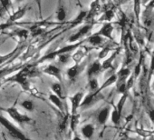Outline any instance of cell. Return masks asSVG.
I'll use <instances>...</instances> for the list:
<instances>
[{"label": "cell", "instance_id": "6da1fadb", "mask_svg": "<svg viewBox=\"0 0 154 140\" xmlns=\"http://www.w3.org/2000/svg\"><path fill=\"white\" fill-rule=\"evenodd\" d=\"M85 43V39H83L81 41H78V42H75V43H69L68 45L63 46V47H60L56 50H54L50 53H47L46 55L43 56L42 57H40L35 63V65H38L45 61H49V60H53L54 58H56L59 55L61 54H64V53H72L73 52V50L76 48V47H78L80 45H83Z\"/></svg>", "mask_w": 154, "mask_h": 140}, {"label": "cell", "instance_id": "7a4b0ae2", "mask_svg": "<svg viewBox=\"0 0 154 140\" xmlns=\"http://www.w3.org/2000/svg\"><path fill=\"white\" fill-rule=\"evenodd\" d=\"M0 125H1L8 131V133L14 138L20 139V140L28 138L19 127H17L14 123H12L10 120H8L7 117H5L2 115H0Z\"/></svg>", "mask_w": 154, "mask_h": 140}, {"label": "cell", "instance_id": "3957f363", "mask_svg": "<svg viewBox=\"0 0 154 140\" xmlns=\"http://www.w3.org/2000/svg\"><path fill=\"white\" fill-rule=\"evenodd\" d=\"M0 110H3L6 113H8L9 115V116L19 125L27 124L32 121V118L29 116H27L24 113H21L15 106L9 107H2V108L0 107Z\"/></svg>", "mask_w": 154, "mask_h": 140}, {"label": "cell", "instance_id": "277c9868", "mask_svg": "<svg viewBox=\"0 0 154 140\" xmlns=\"http://www.w3.org/2000/svg\"><path fill=\"white\" fill-rule=\"evenodd\" d=\"M95 21L94 22H85V24L80 27L78 29V31H76L75 33H73L72 36L69 37L68 39V43H75V42H78L83 40L85 37H87L90 32L92 31L94 26Z\"/></svg>", "mask_w": 154, "mask_h": 140}, {"label": "cell", "instance_id": "5b68a950", "mask_svg": "<svg viewBox=\"0 0 154 140\" xmlns=\"http://www.w3.org/2000/svg\"><path fill=\"white\" fill-rule=\"evenodd\" d=\"M87 65V60L86 61H82L81 63L74 64L72 66H70L66 70V76L69 81H74L78 76L84 71L85 66Z\"/></svg>", "mask_w": 154, "mask_h": 140}, {"label": "cell", "instance_id": "8992f818", "mask_svg": "<svg viewBox=\"0 0 154 140\" xmlns=\"http://www.w3.org/2000/svg\"><path fill=\"white\" fill-rule=\"evenodd\" d=\"M100 1L101 0H94L91 3L90 8L87 10L85 22H94L95 18L102 12V5Z\"/></svg>", "mask_w": 154, "mask_h": 140}, {"label": "cell", "instance_id": "52a82bcc", "mask_svg": "<svg viewBox=\"0 0 154 140\" xmlns=\"http://www.w3.org/2000/svg\"><path fill=\"white\" fill-rule=\"evenodd\" d=\"M90 50H92V47L84 46V44L80 45L78 47H76L73 50V53L72 54V59L74 62V64L81 63L86 57Z\"/></svg>", "mask_w": 154, "mask_h": 140}, {"label": "cell", "instance_id": "ba28073f", "mask_svg": "<svg viewBox=\"0 0 154 140\" xmlns=\"http://www.w3.org/2000/svg\"><path fill=\"white\" fill-rule=\"evenodd\" d=\"M84 97H85L84 91L76 92L74 95H72L69 97V101L71 104V115L78 113V109L80 108V106H81V103H82Z\"/></svg>", "mask_w": 154, "mask_h": 140}, {"label": "cell", "instance_id": "9c48e42d", "mask_svg": "<svg viewBox=\"0 0 154 140\" xmlns=\"http://www.w3.org/2000/svg\"><path fill=\"white\" fill-rule=\"evenodd\" d=\"M101 93L102 92H100L98 90H95V91H91L86 96L85 95V97H84V99H83V101L81 103L80 107L86 108V107H89L92 105H94L95 102H97L98 100H100L102 98Z\"/></svg>", "mask_w": 154, "mask_h": 140}, {"label": "cell", "instance_id": "30bf717a", "mask_svg": "<svg viewBox=\"0 0 154 140\" xmlns=\"http://www.w3.org/2000/svg\"><path fill=\"white\" fill-rule=\"evenodd\" d=\"M43 74H45L47 76L53 77L55 79H57L59 82H63V74L62 70L56 66L55 65H47L42 69Z\"/></svg>", "mask_w": 154, "mask_h": 140}, {"label": "cell", "instance_id": "8fae6325", "mask_svg": "<svg viewBox=\"0 0 154 140\" xmlns=\"http://www.w3.org/2000/svg\"><path fill=\"white\" fill-rule=\"evenodd\" d=\"M27 8H28L27 6H25V7L19 8L17 11H14V12L10 13L7 22L14 24V25L17 26L18 24V21L21 20L26 16V14L27 12Z\"/></svg>", "mask_w": 154, "mask_h": 140}, {"label": "cell", "instance_id": "7c38bea8", "mask_svg": "<svg viewBox=\"0 0 154 140\" xmlns=\"http://www.w3.org/2000/svg\"><path fill=\"white\" fill-rule=\"evenodd\" d=\"M67 12L63 4V0H57V8L55 10V19L59 24H64Z\"/></svg>", "mask_w": 154, "mask_h": 140}, {"label": "cell", "instance_id": "4fadbf2b", "mask_svg": "<svg viewBox=\"0 0 154 140\" xmlns=\"http://www.w3.org/2000/svg\"><path fill=\"white\" fill-rule=\"evenodd\" d=\"M113 29H114L113 25L111 22H104L103 27L100 28V30L98 32H96V34L102 36L104 38H107V39H110V40H113V37H112Z\"/></svg>", "mask_w": 154, "mask_h": 140}, {"label": "cell", "instance_id": "5bb4252c", "mask_svg": "<svg viewBox=\"0 0 154 140\" xmlns=\"http://www.w3.org/2000/svg\"><path fill=\"white\" fill-rule=\"evenodd\" d=\"M102 71H103L102 67V63L99 59H97L89 65L87 69V78H90L97 77Z\"/></svg>", "mask_w": 154, "mask_h": 140}, {"label": "cell", "instance_id": "9a60e30c", "mask_svg": "<svg viewBox=\"0 0 154 140\" xmlns=\"http://www.w3.org/2000/svg\"><path fill=\"white\" fill-rule=\"evenodd\" d=\"M22 47H23V43H18L17 46L16 48H14L11 52H9L6 55H0V65L8 62V60H12L16 55L20 54Z\"/></svg>", "mask_w": 154, "mask_h": 140}, {"label": "cell", "instance_id": "2e32d148", "mask_svg": "<svg viewBox=\"0 0 154 140\" xmlns=\"http://www.w3.org/2000/svg\"><path fill=\"white\" fill-rule=\"evenodd\" d=\"M48 99L63 115H65V107L63 104V100L62 98H60L54 93H50L48 95Z\"/></svg>", "mask_w": 154, "mask_h": 140}, {"label": "cell", "instance_id": "e0dca14e", "mask_svg": "<svg viewBox=\"0 0 154 140\" xmlns=\"http://www.w3.org/2000/svg\"><path fill=\"white\" fill-rule=\"evenodd\" d=\"M102 11H103V16L99 18L100 22H111L115 17V10L113 8L108 5L107 7H102Z\"/></svg>", "mask_w": 154, "mask_h": 140}, {"label": "cell", "instance_id": "ac0fdd59", "mask_svg": "<svg viewBox=\"0 0 154 140\" xmlns=\"http://www.w3.org/2000/svg\"><path fill=\"white\" fill-rule=\"evenodd\" d=\"M29 36H30V32L25 28H16V30L13 31V33L11 34V37H16L18 40V43H23V44L26 42V40L28 38Z\"/></svg>", "mask_w": 154, "mask_h": 140}, {"label": "cell", "instance_id": "d6986e66", "mask_svg": "<svg viewBox=\"0 0 154 140\" xmlns=\"http://www.w3.org/2000/svg\"><path fill=\"white\" fill-rule=\"evenodd\" d=\"M51 90L53 91L54 94H55L56 96H58L60 98H62L63 100H65L67 98V92L64 89L62 82H58V83H54L51 86Z\"/></svg>", "mask_w": 154, "mask_h": 140}, {"label": "cell", "instance_id": "ffe728a7", "mask_svg": "<svg viewBox=\"0 0 154 140\" xmlns=\"http://www.w3.org/2000/svg\"><path fill=\"white\" fill-rule=\"evenodd\" d=\"M104 37H103L102 36L94 33L93 35H91L90 37H88L87 38H85V42H87L89 45L93 46H101L104 44Z\"/></svg>", "mask_w": 154, "mask_h": 140}, {"label": "cell", "instance_id": "44dd1931", "mask_svg": "<svg viewBox=\"0 0 154 140\" xmlns=\"http://www.w3.org/2000/svg\"><path fill=\"white\" fill-rule=\"evenodd\" d=\"M110 112H111L110 107H105L103 109H101V111L97 115V121L100 125L103 126L106 124V122L109 118V116H110Z\"/></svg>", "mask_w": 154, "mask_h": 140}, {"label": "cell", "instance_id": "7402d4cb", "mask_svg": "<svg viewBox=\"0 0 154 140\" xmlns=\"http://www.w3.org/2000/svg\"><path fill=\"white\" fill-rule=\"evenodd\" d=\"M94 131H95V127L93 124H86L83 126L81 128V133L83 136L86 139H91L94 135Z\"/></svg>", "mask_w": 154, "mask_h": 140}, {"label": "cell", "instance_id": "603a6c76", "mask_svg": "<svg viewBox=\"0 0 154 140\" xmlns=\"http://www.w3.org/2000/svg\"><path fill=\"white\" fill-rule=\"evenodd\" d=\"M130 75H131V69L130 68H128V67L122 68L116 74V76H117L116 82H118V84H120L122 82H125L127 80V78L130 77Z\"/></svg>", "mask_w": 154, "mask_h": 140}, {"label": "cell", "instance_id": "cb8c5ba5", "mask_svg": "<svg viewBox=\"0 0 154 140\" xmlns=\"http://www.w3.org/2000/svg\"><path fill=\"white\" fill-rule=\"evenodd\" d=\"M12 7L13 5L11 0H0V17L3 15L4 12L9 15L11 13Z\"/></svg>", "mask_w": 154, "mask_h": 140}, {"label": "cell", "instance_id": "d4e9b609", "mask_svg": "<svg viewBox=\"0 0 154 140\" xmlns=\"http://www.w3.org/2000/svg\"><path fill=\"white\" fill-rule=\"evenodd\" d=\"M119 49L118 50H115L112 54V56H110V57H108L106 60H104L103 63H102V67H103V70H107V69H109V68H111L112 66V63H113V61L115 60V58L117 57V56L119 55Z\"/></svg>", "mask_w": 154, "mask_h": 140}, {"label": "cell", "instance_id": "484cf974", "mask_svg": "<svg viewBox=\"0 0 154 140\" xmlns=\"http://www.w3.org/2000/svg\"><path fill=\"white\" fill-rule=\"evenodd\" d=\"M79 123H80V114L79 113L70 115L69 125H70V128L72 132H75L77 126H79Z\"/></svg>", "mask_w": 154, "mask_h": 140}, {"label": "cell", "instance_id": "4316f807", "mask_svg": "<svg viewBox=\"0 0 154 140\" xmlns=\"http://www.w3.org/2000/svg\"><path fill=\"white\" fill-rule=\"evenodd\" d=\"M116 80H117V76H116V75H112L110 78H108L103 82V84L101 87H99V88H98L97 90L100 91V92H102V91L104 90L105 88H107L111 87L112 85H113L114 83H116Z\"/></svg>", "mask_w": 154, "mask_h": 140}, {"label": "cell", "instance_id": "83f0119b", "mask_svg": "<svg viewBox=\"0 0 154 140\" xmlns=\"http://www.w3.org/2000/svg\"><path fill=\"white\" fill-rule=\"evenodd\" d=\"M127 98H128V94H127V93L122 94V96L121 97V98H120V100H119L117 106L115 107L116 109H117V111H118L121 115H122V109H123V107H124V105H125V103H126Z\"/></svg>", "mask_w": 154, "mask_h": 140}, {"label": "cell", "instance_id": "f1b7e54d", "mask_svg": "<svg viewBox=\"0 0 154 140\" xmlns=\"http://www.w3.org/2000/svg\"><path fill=\"white\" fill-rule=\"evenodd\" d=\"M20 106L28 112H32L35 109V104L32 100H24L20 103Z\"/></svg>", "mask_w": 154, "mask_h": 140}, {"label": "cell", "instance_id": "f546056e", "mask_svg": "<svg viewBox=\"0 0 154 140\" xmlns=\"http://www.w3.org/2000/svg\"><path fill=\"white\" fill-rule=\"evenodd\" d=\"M58 62L62 65H65L69 62L70 59H72V53H64V54H61L59 55L57 57Z\"/></svg>", "mask_w": 154, "mask_h": 140}, {"label": "cell", "instance_id": "4dcf8cb0", "mask_svg": "<svg viewBox=\"0 0 154 140\" xmlns=\"http://www.w3.org/2000/svg\"><path fill=\"white\" fill-rule=\"evenodd\" d=\"M88 85H89V88L91 91H95L99 88V83H98V79L96 77L94 78H88Z\"/></svg>", "mask_w": 154, "mask_h": 140}, {"label": "cell", "instance_id": "1f68e13d", "mask_svg": "<svg viewBox=\"0 0 154 140\" xmlns=\"http://www.w3.org/2000/svg\"><path fill=\"white\" fill-rule=\"evenodd\" d=\"M121 116H122V115L117 111L116 107H114L113 110H112V115H111L112 122L114 125L118 126V125L120 124V121H121Z\"/></svg>", "mask_w": 154, "mask_h": 140}, {"label": "cell", "instance_id": "d6a6232c", "mask_svg": "<svg viewBox=\"0 0 154 140\" xmlns=\"http://www.w3.org/2000/svg\"><path fill=\"white\" fill-rule=\"evenodd\" d=\"M133 9H134V13H135V17L137 18V20H140V5L141 2L140 0H133Z\"/></svg>", "mask_w": 154, "mask_h": 140}, {"label": "cell", "instance_id": "836d02e7", "mask_svg": "<svg viewBox=\"0 0 154 140\" xmlns=\"http://www.w3.org/2000/svg\"><path fill=\"white\" fill-rule=\"evenodd\" d=\"M111 50H112V48H111L109 46H103V48L101 49V51H100L99 54H98V59H99V60H102V59L105 58L106 56L110 53Z\"/></svg>", "mask_w": 154, "mask_h": 140}, {"label": "cell", "instance_id": "e575fe53", "mask_svg": "<svg viewBox=\"0 0 154 140\" xmlns=\"http://www.w3.org/2000/svg\"><path fill=\"white\" fill-rule=\"evenodd\" d=\"M43 0H35V2L37 7V15H38V19L43 20V4H42Z\"/></svg>", "mask_w": 154, "mask_h": 140}, {"label": "cell", "instance_id": "d590c367", "mask_svg": "<svg viewBox=\"0 0 154 140\" xmlns=\"http://www.w3.org/2000/svg\"><path fill=\"white\" fill-rule=\"evenodd\" d=\"M134 79H135V78H134V76H133V74H132V75H130L129 79L126 80L125 83H126V88H127L128 91L133 87V85H134Z\"/></svg>", "mask_w": 154, "mask_h": 140}, {"label": "cell", "instance_id": "8d00e7d4", "mask_svg": "<svg viewBox=\"0 0 154 140\" xmlns=\"http://www.w3.org/2000/svg\"><path fill=\"white\" fill-rule=\"evenodd\" d=\"M126 82V81H125ZM125 82H122L120 84H118V92L120 94H124V93H127V88H126V83Z\"/></svg>", "mask_w": 154, "mask_h": 140}, {"label": "cell", "instance_id": "74e56055", "mask_svg": "<svg viewBox=\"0 0 154 140\" xmlns=\"http://www.w3.org/2000/svg\"><path fill=\"white\" fill-rule=\"evenodd\" d=\"M150 69H149V80L151 78V75H153L154 73V53L151 56V61H150Z\"/></svg>", "mask_w": 154, "mask_h": 140}, {"label": "cell", "instance_id": "f35d334b", "mask_svg": "<svg viewBox=\"0 0 154 140\" xmlns=\"http://www.w3.org/2000/svg\"><path fill=\"white\" fill-rule=\"evenodd\" d=\"M154 9V0H150V1L146 5L145 12H150Z\"/></svg>", "mask_w": 154, "mask_h": 140}, {"label": "cell", "instance_id": "ab89813d", "mask_svg": "<svg viewBox=\"0 0 154 140\" xmlns=\"http://www.w3.org/2000/svg\"><path fill=\"white\" fill-rule=\"evenodd\" d=\"M140 66H141V64H140V62L135 66V69H134V73H133V76H134V78H137L138 77H139V75H140Z\"/></svg>", "mask_w": 154, "mask_h": 140}, {"label": "cell", "instance_id": "60d3db41", "mask_svg": "<svg viewBox=\"0 0 154 140\" xmlns=\"http://www.w3.org/2000/svg\"><path fill=\"white\" fill-rule=\"evenodd\" d=\"M149 116L150 121L154 124V110H150L149 112Z\"/></svg>", "mask_w": 154, "mask_h": 140}, {"label": "cell", "instance_id": "b9f144b4", "mask_svg": "<svg viewBox=\"0 0 154 140\" xmlns=\"http://www.w3.org/2000/svg\"><path fill=\"white\" fill-rule=\"evenodd\" d=\"M74 1L76 2L77 5H78L79 8H81L83 9V4H82V1H81V0H74Z\"/></svg>", "mask_w": 154, "mask_h": 140}, {"label": "cell", "instance_id": "7bdbcfd3", "mask_svg": "<svg viewBox=\"0 0 154 140\" xmlns=\"http://www.w3.org/2000/svg\"><path fill=\"white\" fill-rule=\"evenodd\" d=\"M112 1L114 2V4H116V5H120V4H122V3L123 2V0H112Z\"/></svg>", "mask_w": 154, "mask_h": 140}, {"label": "cell", "instance_id": "ee69618b", "mask_svg": "<svg viewBox=\"0 0 154 140\" xmlns=\"http://www.w3.org/2000/svg\"><path fill=\"white\" fill-rule=\"evenodd\" d=\"M149 1V0H140V2H141L143 5H146Z\"/></svg>", "mask_w": 154, "mask_h": 140}, {"label": "cell", "instance_id": "f6af8a7d", "mask_svg": "<svg viewBox=\"0 0 154 140\" xmlns=\"http://www.w3.org/2000/svg\"><path fill=\"white\" fill-rule=\"evenodd\" d=\"M16 1H17V3H21V2H23V1H25V0H16Z\"/></svg>", "mask_w": 154, "mask_h": 140}, {"label": "cell", "instance_id": "bcb514c9", "mask_svg": "<svg viewBox=\"0 0 154 140\" xmlns=\"http://www.w3.org/2000/svg\"><path fill=\"white\" fill-rule=\"evenodd\" d=\"M102 1H104V0H102Z\"/></svg>", "mask_w": 154, "mask_h": 140}, {"label": "cell", "instance_id": "7dc6e473", "mask_svg": "<svg viewBox=\"0 0 154 140\" xmlns=\"http://www.w3.org/2000/svg\"><path fill=\"white\" fill-rule=\"evenodd\" d=\"M153 75H154V73H153Z\"/></svg>", "mask_w": 154, "mask_h": 140}]
</instances>
